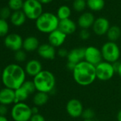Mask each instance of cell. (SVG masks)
<instances>
[{
    "mask_svg": "<svg viewBox=\"0 0 121 121\" xmlns=\"http://www.w3.org/2000/svg\"><path fill=\"white\" fill-rule=\"evenodd\" d=\"M33 82L37 91L50 93L56 86V78L53 74L48 70H42L34 77Z\"/></svg>",
    "mask_w": 121,
    "mask_h": 121,
    "instance_id": "4",
    "label": "cell"
},
{
    "mask_svg": "<svg viewBox=\"0 0 121 121\" xmlns=\"http://www.w3.org/2000/svg\"><path fill=\"white\" fill-rule=\"evenodd\" d=\"M106 36L108 41L116 42L121 38V28L116 25L111 26L106 33Z\"/></svg>",
    "mask_w": 121,
    "mask_h": 121,
    "instance_id": "22",
    "label": "cell"
},
{
    "mask_svg": "<svg viewBox=\"0 0 121 121\" xmlns=\"http://www.w3.org/2000/svg\"><path fill=\"white\" fill-rule=\"evenodd\" d=\"M37 1H39L42 4H48L51 3L53 0H37Z\"/></svg>",
    "mask_w": 121,
    "mask_h": 121,
    "instance_id": "41",
    "label": "cell"
},
{
    "mask_svg": "<svg viewBox=\"0 0 121 121\" xmlns=\"http://www.w3.org/2000/svg\"><path fill=\"white\" fill-rule=\"evenodd\" d=\"M31 111H32V114H38L39 113V109H38V106H34L31 108Z\"/></svg>",
    "mask_w": 121,
    "mask_h": 121,
    "instance_id": "40",
    "label": "cell"
},
{
    "mask_svg": "<svg viewBox=\"0 0 121 121\" xmlns=\"http://www.w3.org/2000/svg\"><path fill=\"white\" fill-rule=\"evenodd\" d=\"M96 77L101 81H108L113 78L116 73L113 64L102 61L96 66Z\"/></svg>",
    "mask_w": 121,
    "mask_h": 121,
    "instance_id": "8",
    "label": "cell"
},
{
    "mask_svg": "<svg viewBox=\"0 0 121 121\" xmlns=\"http://www.w3.org/2000/svg\"><path fill=\"white\" fill-rule=\"evenodd\" d=\"M29 121H46V119L42 115L38 113V114L32 115V116H31Z\"/></svg>",
    "mask_w": 121,
    "mask_h": 121,
    "instance_id": "36",
    "label": "cell"
},
{
    "mask_svg": "<svg viewBox=\"0 0 121 121\" xmlns=\"http://www.w3.org/2000/svg\"><path fill=\"white\" fill-rule=\"evenodd\" d=\"M72 72L74 81L80 86L91 85L97 79L96 66L85 60L76 64Z\"/></svg>",
    "mask_w": 121,
    "mask_h": 121,
    "instance_id": "2",
    "label": "cell"
},
{
    "mask_svg": "<svg viewBox=\"0 0 121 121\" xmlns=\"http://www.w3.org/2000/svg\"><path fill=\"white\" fill-rule=\"evenodd\" d=\"M8 109L6 105L0 104V116H5V115L7 113Z\"/></svg>",
    "mask_w": 121,
    "mask_h": 121,
    "instance_id": "37",
    "label": "cell"
},
{
    "mask_svg": "<svg viewBox=\"0 0 121 121\" xmlns=\"http://www.w3.org/2000/svg\"><path fill=\"white\" fill-rule=\"evenodd\" d=\"M66 110L70 117L73 118H78L82 116L84 108L82 103L78 99H72L67 102Z\"/></svg>",
    "mask_w": 121,
    "mask_h": 121,
    "instance_id": "11",
    "label": "cell"
},
{
    "mask_svg": "<svg viewBox=\"0 0 121 121\" xmlns=\"http://www.w3.org/2000/svg\"><path fill=\"white\" fill-rule=\"evenodd\" d=\"M76 64H74V63L71 62H67L66 68H67V69H68V70L73 72V69H74V68H75V67H76Z\"/></svg>",
    "mask_w": 121,
    "mask_h": 121,
    "instance_id": "38",
    "label": "cell"
},
{
    "mask_svg": "<svg viewBox=\"0 0 121 121\" xmlns=\"http://www.w3.org/2000/svg\"><path fill=\"white\" fill-rule=\"evenodd\" d=\"M39 55L44 59L48 60H53L56 55V48L50 45L49 43H43L39 45L37 50Z\"/></svg>",
    "mask_w": 121,
    "mask_h": 121,
    "instance_id": "15",
    "label": "cell"
},
{
    "mask_svg": "<svg viewBox=\"0 0 121 121\" xmlns=\"http://www.w3.org/2000/svg\"><path fill=\"white\" fill-rule=\"evenodd\" d=\"M22 1H26V0H22Z\"/></svg>",
    "mask_w": 121,
    "mask_h": 121,
    "instance_id": "48",
    "label": "cell"
},
{
    "mask_svg": "<svg viewBox=\"0 0 121 121\" xmlns=\"http://www.w3.org/2000/svg\"><path fill=\"white\" fill-rule=\"evenodd\" d=\"M63 1H71V0H63Z\"/></svg>",
    "mask_w": 121,
    "mask_h": 121,
    "instance_id": "46",
    "label": "cell"
},
{
    "mask_svg": "<svg viewBox=\"0 0 121 121\" xmlns=\"http://www.w3.org/2000/svg\"><path fill=\"white\" fill-rule=\"evenodd\" d=\"M9 26L6 20L0 18V37H5L9 34Z\"/></svg>",
    "mask_w": 121,
    "mask_h": 121,
    "instance_id": "29",
    "label": "cell"
},
{
    "mask_svg": "<svg viewBox=\"0 0 121 121\" xmlns=\"http://www.w3.org/2000/svg\"><path fill=\"white\" fill-rule=\"evenodd\" d=\"M77 23L71 18L63 20H60L58 29L67 35L73 34L77 30Z\"/></svg>",
    "mask_w": 121,
    "mask_h": 121,
    "instance_id": "16",
    "label": "cell"
},
{
    "mask_svg": "<svg viewBox=\"0 0 121 121\" xmlns=\"http://www.w3.org/2000/svg\"><path fill=\"white\" fill-rule=\"evenodd\" d=\"M101 50L103 60L110 63L118 61L121 57V48L116 42L108 41L105 43Z\"/></svg>",
    "mask_w": 121,
    "mask_h": 121,
    "instance_id": "5",
    "label": "cell"
},
{
    "mask_svg": "<svg viewBox=\"0 0 121 121\" xmlns=\"http://www.w3.org/2000/svg\"><path fill=\"white\" fill-rule=\"evenodd\" d=\"M68 52L67 50V49L64 48H61L58 50V52H57V54L60 57H67L68 55Z\"/></svg>",
    "mask_w": 121,
    "mask_h": 121,
    "instance_id": "35",
    "label": "cell"
},
{
    "mask_svg": "<svg viewBox=\"0 0 121 121\" xmlns=\"http://www.w3.org/2000/svg\"><path fill=\"white\" fill-rule=\"evenodd\" d=\"M26 16L22 10L13 11L10 16L11 23L15 26H21L24 25L26 20Z\"/></svg>",
    "mask_w": 121,
    "mask_h": 121,
    "instance_id": "21",
    "label": "cell"
},
{
    "mask_svg": "<svg viewBox=\"0 0 121 121\" xmlns=\"http://www.w3.org/2000/svg\"><path fill=\"white\" fill-rule=\"evenodd\" d=\"M24 1L22 0H9L8 7L13 11L22 10Z\"/></svg>",
    "mask_w": 121,
    "mask_h": 121,
    "instance_id": "28",
    "label": "cell"
},
{
    "mask_svg": "<svg viewBox=\"0 0 121 121\" xmlns=\"http://www.w3.org/2000/svg\"><path fill=\"white\" fill-rule=\"evenodd\" d=\"M11 9L8 6H4L2 7L0 9V18L6 20L7 18H10L11 13Z\"/></svg>",
    "mask_w": 121,
    "mask_h": 121,
    "instance_id": "32",
    "label": "cell"
},
{
    "mask_svg": "<svg viewBox=\"0 0 121 121\" xmlns=\"http://www.w3.org/2000/svg\"><path fill=\"white\" fill-rule=\"evenodd\" d=\"M117 73L118 74V75L121 77V62H120V66H119V68H118V70Z\"/></svg>",
    "mask_w": 121,
    "mask_h": 121,
    "instance_id": "44",
    "label": "cell"
},
{
    "mask_svg": "<svg viewBox=\"0 0 121 121\" xmlns=\"http://www.w3.org/2000/svg\"><path fill=\"white\" fill-rule=\"evenodd\" d=\"M24 40L22 37L18 33H9L4 38V45L5 46L14 52H16L23 48Z\"/></svg>",
    "mask_w": 121,
    "mask_h": 121,
    "instance_id": "9",
    "label": "cell"
},
{
    "mask_svg": "<svg viewBox=\"0 0 121 121\" xmlns=\"http://www.w3.org/2000/svg\"><path fill=\"white\" fill-rule=\"evenodd\" d=\"M101 50L95 46H88L85 50L84 60L96 66L103 61Z\"/></svg>",
    "mask_w": 121,
    "mask_h": 121,
    "instance_id": "10",
    "label": "cell"
},
{
    "mask_svg": "<svg viewBox=\"0 0 121 121\" xmlns=\"http://www.w3.org/2000/svg\"></svg>",
    "mask_w": 121,
    "mask_h": 121,
    "instance_id": "49",
    "label": "cell"
},
{
    "mask_svg": "<svg viewBox=\"0 0 121 121\" xmlns=\"http://www.w3.org/2000/svg\"><path fill=\"white\" fill-rule=\"evenodd\" d=\"M31 108L24 102L14 104L11 116L14 121H29L32 116Z\"/></svg>",
    "mask_w": 121,
    "mask_h": 121,
    "instance_id": "6",
    "label": "cell"
},
{
    "mask_svg": "<svg viewBox=\"0 0 121 121\" xmlns=\"http://www.w3.org/2000/svg\"><path fill=\"white\" fill-rule=\"evenodd\" d=\"M15 102V90L4 87L0 90V104L9 105Z\"/></svg>",
    "mask_w": 121,
    "mask_h": 121,
    "instance_id": "18",
    "label": "cell"
},
{
    "mask_svg": "<svg viewBox=\"0 0 121 121\" xmlns=\"http://www.w3.org/2000/svg\"><path fill=\"white\" fill-rule=\"evenodd\" d=\"M22 11L28 19L36 21L44 13L43 4L37 0H26Z\"/></svg>",
    "mask_w": 121,
    "mask_h": 121,
    "instance_id": "7",
    "label": "cell"
},
{
    "mask_svg": "<svg viewBox=\"0 0 121 121\" xmlns=\"http://www.w3.org/2000/svg\"><path fill=\"white\" fill-rule=\"evenodd\" d=\"M30 94L28 91L21 85L19 88L15 90V102L14 104L24 102L29 96Z\"/></svg>",
    "mask_w": 121,
    "mask_h": 121,
    "instance_id": "26",
    "label": "cell"
},
{
    "mask_svg": "<svg viewBox=\"0 0 121 121\" xmlns=\"http://www.w3.org/2000/svg\"><path fill=\"white\" fill-rule=\"evenodd\" d=\"M39 40L35 36H28L23 42V49L26 52H34L39 47Z\"/></svg>",
    "mask_w": 121,
    "mask_h": 121,
    "instance_id": "20",
    "label": "cell"
},
{
    "mask_svg": "<svg viewBox=\"0 0 121 121\" xmlns=\"http://www.w3.org/2000/svg\"><path fill=\"white\" fill-rule=\"evenodd\" d=\"M87 8L86 0H73L72 3V9L78 13H83Z\"/></svg>",
    "mask_w": 121,
    "mask_h": 121,
    "instance_id": "27",
    "label": "cell"
},
{
    "mask_svg": "<svg viewBox=\"0 0 121 121\" xmlns=\"http://www.w3.org/2000/svg\"><path fill=\"white\" fill-rule=\"evenodd\" d=\"M71 13H72V10L69 6L61 5L58 8L56 15L57 16L59 20H63V19L70 18L71 16Z\"/></svg>",
    "mask_w": 121,
    "mask_h": 121,
    "instance_id": "25",
    "label": "cell"
},
{
    "mask_svg": "<svg viewBox=\"0 0 121 121\" xmlns=\"http://www.w3.org/2000/svg\"><path fill=\"white\" fill-rule=\"evenodd\" d=\"M26 72L19 65H7L1 73L2 83L5 87L16 90L26 81Z\"/></svg>",
    "mask_w": 121,
    "mask_h": 121,
    "instance_id": "1",
    "label": "cell"
},
{
    "mask_svg": "<svg viewBox=\"0 0 121 121\" xmlns=\"http://www.w3.org/2000/svg\"><path fill=\"white\" fill-rule=\"evenodd\" d=\"M66 38L67 35L58 28L48 34V43L54 48H60L65 43Z\"/></svg>",
    "mask_w": 121,
    "mask_h": 121,
    "instance_id": "13",
    "label": "cell"
},
{
    "mask_svg": "<svg viewBox=\"0 0 121 121\" xmlns=\"http://www.w3.org/2000/svg\"></svg>",
    "mask_w": 121,
    "mask_h": 121,
    "instance_id": "50",
    "label": "cell"
},
{
    "mask_svg": "<svg viewBox=\"0 0 121 121\" xmlns=\"http://www.w3.org/2000/svg\"><path fill=\"white\" fill-rule=\"evenodd\" d=\"M120 62H121L117 61V62H116L112 63V64H113V68H114V69H115V72H118V68H119V66H120Z\"/></svg>",
    "mask_w": 121,
    "mask_h": 121,
    "instance_id": "39",
    "label": "cell"
},
{
    "mask_svg": "<svg viewBox=\"0 0 121 121\" xmlns=\"http://www.w3.org/2000/svg\"><path fill=\"white\" fill-rule=\"evenodd\" d=\"M49 99L48 94L47 93L37 91L34 96L33 98V103L36 106H43L48 102Z\"/></svg>",
    "mask_w": 121,
    "mask_h": 121,
    "instance_id": "24",
    "label": "cell"
},
{
    "mask_svg": "<svg viewBox=\"0 0 121 121\" xmlns=\"http://www.w3.org/2000/svg\"><path fill=\"white\" fill-rule=\"evenodd\" d=\"M78 35L82 40H88L91 37V33L88 29H81Z\"/></svg>",
    "mask_w": 121,
    "mask_h": 121,
    "instance_id": "34",
    "label": "cell"
},
{
    "mask_svg": "<svg viewBox=\"0 0 121 121\" xmlns=\"http://www.w3.org/2000/svg\"><path fill=\"white\" fill-rule=\"evenodd\" d=\"M22 86L28 91V92L31 94H34L35 92V91L36 90V86H35V84L34 83L33 81H25L24 82V84H22Z\"/></svg>",
    "mask_w": 121,
    "mask_h": 121,
    "instance_id": "30",
    "label": "cell"
},
{
    "mask_svg": "<svg viewBox=\"0 0 121 121\" xmlns=\"http://www.w3.org/2000/svg\"><path fill=\"white\" fill-rule=\"evenodd\" d=\"M87 8L91 12H98L105 7V0H86Z\"/></svg>",
    "mask_w": 121,
    "mask_h": 121,
    "instance_id": "23",
    "label": "cell"
},
{
    "mask_svg": "<svg viewBox=\"0 0 121 121\" xmlns=\"http://www.w3.org/2000/svg\"><path fill=\"white\" fill-rule=\"evenodd\" d=\"M95 116V113L91 108H86L83 110L81 117L84 119H93Z\"/></svg>",
    "mask_w": 121,
    "mask_h": 121,
    "instance_id": "33",
    "label": "cell"
},
{
    "mask_svg": "<svg viewBox=\"0 0 121 121\" xmlns=\"http://www.w3.org/2000/svg\"><path fill=\"white\" fill-rule=\"evenodd\" d=\"M96 20L94 14L91 11H84L79 16L77 25L81 29H89L92 28Z\"/></svg>",
    "mask_w": 121,
    "mask_h": 121,
    "instance_id": "14",
    "label": "cell"
},
{
    "mask_svg": "<svg viewBox=\"0 0 121 121\" xmlns=\"http://www.w3.org/2000/svg\"><path fill=\"white\" fill-rule=\"evenodd\" d=\"M110 27L111 24L108 18L105 17H98L96 18L92 29L96 35L103 36L106 35Z\"/></svg>",
    "mask_w": 121,
    "mask_h": 121,
    "instance_id": "12",
    "label": "cell"
},
{
    "mask_svg": "<svg viewBox=\"0 0 121 121\" xmlns=\"http://www.w3.org/2000/svg\"><path fill=\"white\" fill-rule=\"evenodd\" d=\"M117 120L118 121H121V109L118 111V115H117Z\"/></svg>",
    "mask_w": 121,
    "mask_h": 121,
    "instance_id": "42",
    "label": "cell"
},
{
    "mask_svg": "<svg viewBox=\"0 0 121 121\" xmlns=\"http://www.w3.org/2000/svg\"><path fill=\"white\" fill-rule=\"evenodd\" d=\"M59 21L56 14L51 12H44L35 21V26L39 32L49 34L58 29Z\"/></svg>",
    "mask_w": 121,
    "mask_h": 121,
    "instance_id": "3",
    "label": "cell"
},
{
    "mask_svg": "<svg viewBox=\"0 0 121 121\" xmlns=\"http://www.w3.org/2000/svg\"><path fill=\"white\" fill-rule=\"evenodd\" d=\"M24 70L26 74L29 75L30 77H34L43 70L42 65L37 60H31L27 62Z\"/></svg>",
    "mask_w": 121,
    "mask_h": 121,
    "instance_id": "19",
    "label": "cell"
},
{
    "mask_svg": "<svg viewBox=\"0 0 121 121\" xmlns=\"http://www.w3.org/2000/svg\"><path fill=\"white\" fill-rule=\"evenodd\" d=\"M85 50L86 48H76L71 50L68 52V55L66 57L68 62L78 64L80 62L84 60Z\"/></svg>",
    "mask_w": 121,
    "mask_h": 121,
    "instance_id": "17",
    "label": "cell"
},
{
    "mask_svg": "<svg viewBox=\"0 0 121 121\" xmlns=\"http://www.w3.org/2000/svg\"><path fill=\"white\" fill-rule=\"evenodd\" d=\"M83 121H94L93 119H84Z\"/></svg>",
    "mask_w": 121,
    "mask_h": 121,
    "instance_id": "45",
    "label": "cell"
},
{
    "mask_svg": "<svg viewBox=\"0 0 121 121\" xmlns=\"http://www.w3.org/2000/svg\"><path fill=\"white\" fill-rule=\"evenodd\" d=\"M0 75H1V69H0Z\"/></svg>",
    "mask_w": 121,
    "mask_h": 121,
    "instance_id": "47",
    "label": "cell"
},
{
    "mask_svg": "<svg viewBox=\"0 0 121 121\" xmlns=\"http://www.w3.org/2000/svg\"><path fill=\"white\" fill-rule=\"evenodd\" d=\"M14 58L19 62H22L25 61L26 59V51L25 50H19L15 52Z\"/></svg>",
    "mask_w": 121,
    "mask_h": 121,
    "instance_id": "31",
    "label": "cell"
},
{
    "mask_svg": "<svg viewBox=\"0 0 121 121\" xmlns=\"http://www.w3.org/2000/svg\"><path fill=\"white\" fill-rule=\"evenodd\" d=\"M0 121H8V120H7V118L5 116H0Z\"/></svg>",
    "mask_w": 121,
    "mask_h": 121,
    "instance_id": "43",
    "label": "cell"
}]
</instances>
